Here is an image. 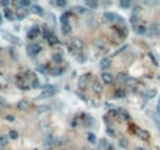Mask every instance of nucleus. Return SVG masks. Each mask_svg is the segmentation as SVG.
I'll use <instances>...</instances> for the list:
<instances>
[{
    "label": "nucleus",
    "mask_w": 160,
    "mask_h": 150,
    "mask_svg": "<svg viewBox=\"0 0 160 150\" xmlns=\"http://www.w3.org/2000/svg\"><path fill=\"white\" fill-rule=\"evenodd\" d=\"M0 144H2V145L8 144V136H0Z\"/></svg>",
    "instance_id": "37"
},
{
    "label": "nucleus",
    "mask_w": 160,
    "mask_h": 150,
    "mask_svg": "<svg viewBox=\"0 0 160 150\" xmlns=\"http://www.w3.org/2000/svg\"><path fill=\"white\" fill-rule=\"evenodd\" d=\"M115 95L118 99H122V97H126V91H124V89H118V91L115 92Z\"/></svg>",
    "instance_id": "31"
},
{
    "label": "nucleus",
    "mask_w": 160,
    "mask_h": 150,
    "mask_svg": "<svg viewBox=\"0 0 160 150\" xmlns=\"http://www.w3.org/2000/svg\"><path fill=\"white\" fill-rule=\"evenodd\" d=\"M49 72H50V75H53V77H60V75L63 74V69L61 67H53Z\"/></svg>",
    "instance_id": "21"
},
{
    "label": "nucleus",
    "mask_w": 160,
    "mask_h": 150,
    "mask_svg": "<svg viewBox=\"0 0 160 150\" xmlns=\"http://www.w3.org/2000/svg\"><path fill=\"white\" fill-rule=\"evenodd\" d=\"M83 47H85V44H83V41L80 38L72 39V50H83Z\"/></svg>",
    "instance_id": "6"
},
{
    "label": "nucleus",
    "mask_w": 160,
    "mask_h": 150,
    "mask_svg": "<svg viewBox=\"0 0 160 150\" xmlns=\"http://www.w3.org/2000/svg\"><path fill=\"white\" fill-rule=\"evenodd\" d=\"M30 11L35 13V14H38V16H44V9H42L39 5H32L30 6Z\"/></svg>",
    "instance_id": "11"
},
{
    "label": "nucleus",
    "mask_w": 160,
    "mask_h": 150,
    "mask_svg": "<svg viewBox=\"0 0 160 150\" xmlns=\"http://www.w3.org/2000/svg\"><path fill=\"white\" fill-rule=\"evenodd\" d=\"M8 5H9V2H8V0H2V2H0V6H5V8H6Z\"/></svg>",
    "instance_id": "43"
},
{
    "label": "nucleus",
    "mask_w": 160,
    "mask_h": 150,
    "mask_svg": "<svg viewBox=\"0 0 160 150\" xmlns=\"http://www.w3.org/2000/svg\"><path fill=\"white\" fill-rule=\"evenodd\" d=\"M2 19H3V16H2V13H0V24H2Z\"/></svg>",
    "instance_id": "48"
},
{
    "label": "nucleus",
    "mask_w": 160,
    "mask_h": 150,
    "mask_svg": "<svg viewBox=\"0 0 160 150\" xmlns=\"http://www.w3.org/2000/svg\"><path fill=\"white\" fill-rule=\"evenodd\" d=\"M152 119H154V122H155V125H157V130L160 131V122H159V119H157V116H154L152 114Z\"/></svg>",
    "instance_id": "41"
},
{
    "label": "nucleus",
    "mask_w": 160,
    "mask_h": 150,
    "mask_svg": "<svg viewBox=\"0 0 160 150\" xmlns=\"http://www.w3.org/2000/svg\"><path fill=\"white\" fill-rule=\"evenodd\" d=\"M127 145H129V141H127V139H119V147L126 149Z\"/></svg>",
    "instance_id": "35"
},
{
    "label": "nucleus",
    "mask_w": 160,
    "mask_h": 150,
    "mask_svg": "<svg viewBox=\"0 0 160 150\" xmlns=\"http://www.w3.org/2000/svg\"><path fill=\"white\" fill-rule=\"evenodd\" d=\"M110 66H112V59H110V58H102L101 63H99V67L104 69L105 72H107V69H108Z\"/></svg>",
    "instance_id": "9"
},
{
    "label": "nucleus",
    "mask_w": 160,
    "mask_h": 150,
    "mask_svg": "<svg viewBox=\"0 0 160 150\" xmlns=\"http://www.w3.org/2000/svg\"><path fill=\"white\" fill-rule=\"evenodd\" d=\"M44 92H42L41 95H39V100H44V99H50V97H53V95L56 94V88L55 86H52V85H47V86H44Z\"/></svg>",
    "instance_id": "1"
},
{
    "label": "nucleus",
    "mask_w": 160,
    "mask_h": 150,
    "mask_svg": "<svg viewBox=\"0 0 160 150\" xmlns=\"http://www.w3.org/2000/svg\"><path fill=\"white\" fill-rule=\"evenodd\" d=\"M65 142H66V139H60V138H56L55 139V145H63V144H65Z\"/></svg>",
    "instance_id": "39"
},
{
    "label": "nucleus",
    "mask_w": 160,
    "mask_h": 150,
    "mask_svg": "<svg viewBox=\"0 0 160 150\" xmlns=\"http://www.w3.org/2000/svg\"><path fill=\"white\" fill-rule=\"evenodd\" d=\"M149 56H151V59H152V63H154V64H159V59H157V56H155L152 52H149Z\"/></svg>",
    "instance_id": "38"
},
{
    "label": "nucleus",
    "mask_w": 160,
    "mask_h": 150,
    "mask_svg": "<svg viewBox=\"0 0 160 150\" xmlns=\"http://www.w3.org/2000/svg\"><path fill=\"white\" fill-rule=\"evenodd\" d=\"M135 133L143 139V141H148V139H149V133H148V131H145V130H141V128H136V130H135Z\"/></svg>",
    "instance_id": "12"
},
{
    "label": "nucleus",
    "mask_w": 160,
    "mask_h": 150,
    "mask_svg": "<svg viewBox=\"0 0 160 150\" xmlns=\"http://www.w3.org/2000/svg\"><path fill=\"white\" fill-rule=\"evenodd\" d=\"M52 59H53V63H63V59H65V56H63V53H60V52H56V53H53V56H52Z\"/></svg>",
    "instance_id": "15"
},
{
    "label": "nucleus",
    "mask_w": 160,
    "mask_h": 150,
    "mask_svg": "<svg viewBox=\"0 0 160 150\" xmlns=\"http://www.w3.org/2000/svg\"><path fill=\"white\" fill-rule=\"evenodd\" d=\"M47 41H49V44H52V45H55V44H58V42H60V41H58V38H56L55 35H52L50 38L47 39Z\"/></svg>",
    "instance_id": "28"
},
{
    "label": "nucleus",
    "mask_w": 160,
    "mask_h": 150,
    "mask_svg": "<svg viewBox=\"0 0 160 150\" xmlns=\"http://www.w3.org/2000/svg\"><path fill=\"white\" fill-rule=\"evenodd\" d=\"M41 44H38V42H32V44H28V47H27V52H28L30 56H36L38 53H41Z\"/></svg>",
    "instance_id": "2"
},
{
    "label": "nucleus",
    "mask_w": 160,
    "mask_h": 150,
    "mask_svg": "<svg viewBox=\"0 0 160 150\" xmlns=\"http://www.w3.org/2000/svg\"><path fill=\"white\" fill-rule=\"evenodd\" d=\"M36 71H38V72H41V74H46V72H49V71H50V69H49V66H38V67H36Z\"/></svg>",
    "instance_id": "26"
},
{
    "label": "nucleus",
    "mask_w": 160,
    "mask_h": 150,
    "mask_svg": "<svg viewBox=\"0 0 160 150\" xmlns=\"http://www.w3.org/2000/svg\"><path fill=\"white\" fill-rule=\"evenodd\" d=\"M61 31L65 33V35H69V33H71V24H69V25H63L61 27Z\"/></svg>",
    "instance_id": "32"
},
{
    "label": "nucleus",
    "mask_w": 160,
    "mask_h": 150,
    "mask_svg": "<svg viewBox=\"0 0 160 150\" xmlns=\"http://www.w3.org/2000/svg\"><path fill=\"white\" fill-rule=\"evenodd\" d=\"M6 119H8V121H14V116H11V114H8V116H6Z\"/></svg>",
    "instance_id": "45"
},
{
    "label": "nucleus",
    "mask_w": 160,
    "mask_h": 150,
    "mask_svg": "<svg viewBox=\"0 0 160 150\" xmlns=\"http://www.w3.org/2000/svg\"><path fill=\"white\" fill-rule=\"evenodd\" d=\"M55 5H56V6H60V8H63V6L68 5V2H66V0H56Z\"/></svg>",
    "instance_id": "36"
},
{
    "label": "nucleus",
    "mask_w": 160,
    "mask_h": 150,
    "mask_svg": "<svg viewBox=\"0 0 160 150\" xmlns=\"http://www.w3.org/2000/svg\"><path fill=\"white\" fill-rule=\"evenodd\" d=\"M101 78L105 85H112V83L115 81V77H113V74H110V72H102Z\"/></svg>",
    "instance_id": "5"
},
{
    "label": "nucleus",
    "mask_w": 160,
    "mask_h": 150,
    "mask_svg": "<svg viewBox=\"0 0 160 150\" xmlns=\"http://www.w3.org/2000/svg\"><path fill=\"white\" fill-rule=\"evenodd\" d=\"M86 138H88V142H91V144H96V142H97V139H96V135L94 133H86Z\"/></svg>",
    "instance_id": "24"
},
{
    "label": "nucleus",
    "mask_w": 160,
    "mask_h": 150,
    "mask_svg": "<svg viewBox=\"0 0 160 150\" xmlns=\"http://www.w3.org/2000/svg\"><path fill=\"white\" fill-rule=\"evenodd\" d=\"M157 113L160 114V99H159V103H157Z\"/></svg>",
    "instance_id": "46"
},
{
    "label": "nucleus",
    "mask_w": 160,
    "mask_h": 150,
    "mask_svg": "<svg viewBox=\"0 0 160 150\" xmlns=\"http://www.w3.org/2000/svg\"><path fill=\"white\" fill-rule=\"evenodd\" d=\"M39 33H41V28H39V25H33L32 28L27 31V38H28L30 41H35V39L39 36Z\"/></svg>",
    "instance_id": "4"
},
{
    "label": "nucleus",
    "mask_w": 160,
    "mask_h": 150,
    "mask_svg": "<svg viewBox=\"0 0 160 150\" xmlns=\"http://www.w3.org/2000/svg\"><path fill=\"white\" fill-rule=\"evenodd\" d=\"M30 108V102L28 100H21V102L17 103V109H21V111H25V109Z\"/></svg>",
    "instance_id": "13"
},
{
    "label": "nucleus",
    "mask_w": 160,
    "mask_h": 150,
    "mask_svg": "<svg viewBox=\"0 0 160 150\" xmlns=\"http://www.w3.org/2000/svg\"><path fill=\"white\" fill-rule=\"evenodd\" d=\"M72 11H75L77 14H80V16H83V14H88V8L86 6H82V5H74V8H72Z\"/></svg>",
    "instance_id": "7"
},
{
    "label": "nucleus",
    "mask_w": 160,
    "mask_h": 150,
    "mask_svg": "<svg viewBox=\"0 0 160 150\" xmlns=\"http://www.w3.org/2000/svg\"><path fill=\"white\" fill-rule=\"evenodd\" d=\"M135 150H145L143 147H135Z\"/></svg>",
    "instance_id": "47"
},
{
    "label": "nucleus",
    "mask_w": 160,
    "mask_h": 150,
    "mask_svg": "<svg viewBox=\"0 0 160 150\" xmlns=\"http://www.w3.org/2000/svg\"><path fill=\"white\" fill-rule=\"evenodd\" d=\"M102 17H104V21L110 22V24H112V25H115L116 22L119 21V16L116 14V13H112V11H105V13H104V16H102Z\"/></svg>",
    "instance_id": "3"
},
{
    "label": "nucleus",
    "mask_w": 160,
    "mask_h": 150,
    "mask_svg": "<svg viewBox=\"0 0 160 150\" xmlns=\"http://www.w3.org/2000/svg\"><path fill=\"white\" fill-rule=\"evenodd\" d=\"M8 138H9V139H17V138H19V133L16 131V130H9Z\"/></svg>",
    "instance_id": "27"
},
{
    "label": "nucleus",
    "mask_w": 160,
    "mask_h": 150,
    "mask_svg": "<svg viewBox=\"0 0 160 150\" xmlns=\"http://www.w3.org/2000/svg\"><path fill=\"white\" fill-rule=\"evenodd\" d=\"M3 16H5L8 21H14V17H16V16L13 14V11H11V9H8V8H5V11H3Z\"/></svg>",
    "instance_id": "19"
},
{
    "label": "nucleus",
    "mask_w": 160,
    "mask_h": 150,
    "mask_svg": "<svg viewBox=\"0 0 160 150\" xmlns=\"http://www.w3.org/2000/svg\"><path fill=\"white\" fill-rule=\"evenodd\" d=\"M3 35H5V38L8 39L9 42H13V44H16V45H19L21 44V41H19L17 38H16V36H13V35H9V33H3Z\"/></svg>",
    "instance_id": "14"
},
{
    "label": "nucleus",
    "mask_w": 160,
    "mask_h": 150,
    "mask_svg": "<svg viewBox=\"0 0 160 150\" xmlns=\"http://www.w3.org/2000/svg\"><path fill=\"white\" fill-rule=\"evenodd\" d=\"M52 35H53V33H52V30L49 28V27H44V28H42V38L49 39V38H50Z\"/></svg>",
    "instance_id": "20"
},
{
    "label": "nucleus",
    "mask_w": 160,
    "mask_h": 150,
    "mask_svg": "<svg viewBox=\"0 0 160 150\" xmlns=\"http://www.w3.org/2000/svg\"><path fill=\"white\" fill-rule=\"evenodd\" d=\"M60 150H65V149H60Z\"/></svg>",
    "instance_id": "49"
},
{
    "label": "nucleus",
    "mask_w": 160,
    "mask_h": 150,
    "mask_svg": "<svg viewBox=\"0 0 160 150\" xmlns=\"http://www.w3.org/2000/svg\"><path fill=\"white\" fill-rule=\"evenodd\" d=\"M97 147H99V150H108L110 145L105 139H101V141H97Z\"/></svg>",
    "instance_id": "18"
},
{
    "label": "nucleus",
    "mask_w": 160,
    "mask_h": 150,
    "mask_svg": "<svg viewBox=\"0 0 160 150\" xmlns=\"http://www.w3.org/2000/svg\"><path fill=\"white\" fill-rule=\"evenodd\" d=\"M69 16H71V11H66V13H63L61 16H60V24L63 25H69Z\"/></svg>",
    "instance_id": "8"
},
{
    "label": "nucleus",
    "mask_w": 160,
    "mask_h": 150,
    "mask_svg": "<svg viewBox=\"0 0 160 150\" xmlns=\"http://www.w3.org/2000/svg\"><path fill=\"white\" fill-rule=\"evenodd\" d=\"M88 75H82V77H80V80H79V88L80 89H85V85H86V81H88Z\"/></svg>",
    "instance_id": "17"
},
{
    "label": "nucleus",
    "mask_w": 160,
    "mask_h": 150,
    "mask_svg": "<svg viewBox=\"0 0 160 150\" xmlns=\"http://www.w3.org/2000/svg\"><path fill=\"white\" fill-rule=\"evenodd\" d=\"M135 31H136V33H140V35H145V33H148V30H146L145 27L138 25V27H135Z\"/></svg>",
    "instance_id": "29"
},
{
    "label": "nucleus",
    "mask_w": 160,
    "mask_h": 150,
    "mask_svg": "<svg viewBox=\"0 0 160 150\" xmlns=\"http://www.w3.org/2000/svg\"><path fill=\"white\" fill-rule=\"evenodd\" d=\"M55 139L56 138H53L52 135H47L44 138V145H46V147H52V145H55Z\"/></svg>",
    "instance_id": "10"
},
{
    "label": "nucleus",
    "mask_w": 160,
    "mask_h": 150,
    "mask_svg": "<svg viewBox=\"0 0 160 150\" xmlns=\"http://www.w3.org/2000/svg\"><path fill=\"white\" fill-rule=\"evenodd\" d=\"M93 91L101 94V92H102V85L99 81H94V83H93Z\"/></svg>",
    "instance_id": "25"
},
{
    "label": "nucleus",
    "mask_w": 160,
    "mask_h": 150,
    "mask_svg": "<svg viewBox=\"0 0 160 150\" xmlns=\"http://www.w3.org/2000/svg\"><path fill=\"white\" fill-rule=\"evenodd\" d=\"M49 109H50V106H47V105H41V106H38V108H36V113H38V114H42V113H47Z\"/></svg>",
    "instance_id": "22"
},
{
    "label": "nucleus",
    "mask_w": 160,
    "mask_h": 150,
    "mask_svg": "<svg viewBox=\"0 0 160 150\" xmlns=\"http://www.w3.org/2000/svg\"><path fill=\"white\" fill-rule=\"evenodd\" d=\"M155 95H157V91H155V89H151V91L146 92V97H148V99H154Z\"/></svg>",
    "instance_id": "30"
},
{
    "label": "nucleus",
    "mask_w": 160,
    "mask_h": 150,
    "mask_svg": "<svg viewBox=\"0 0 160 150\" xmlns=\"http://www.w3.org/2000/svg\"><path fill=\"white\" fill-rule=\"evenodd\" d=\"M118 78H119V83H124V85H126V81H127L129 77H127V74H119Z\"/></svg>",
    "instance_id": "33"
},
{
    "label": "nucleus",
    "mask_w": 160,
    "mask_h": 150,
    "mask_svg": "<svg viewBox=\"0 0 160 150\" xmlns=\"http://www.w3.org/2000/svg\"><path fill=\"white\" fill-rule=\"evenodd\" d=\"M27 14H28V11H27V9H17V14H16V17H17V19H25Z\"/></svg>",
    "instance_id": "23"
},
{
    "label": "nucleus",
    "mask_w": 160,
    "mask_h": 150,
    "mask_svg": "<svg viewBox=\"0 0 160 150\" xmlns=\"http://www.w3.org/2000/svg\"><path fill=\"white\" fill-rule=\"evenodd\" d=\"M119 6H121V8H129V6H130V2H129V0H121V2H119Z\"/></svg>",
    "instance_id": "34"
},
{
    "label": "nucleus",
    "mask_w": 160,
    "mask_h": 150,
    "mask_svg": "<svg viewBox=\"0 0 160 150\" xmlns=\"http://www.w3.org/2000/svg\"><path fill=\"white\" fill-rule=\"evenodd\" d=\"M88 24H89V27H94V24H96L94 19H88Z\"/></svg>",
    "instance_id": "44"
},
{
    "label": "nucleus",
    "mask_w": 160,
    "mask_h": 150,
    "mask_svg": "<svg viewBox=\"0 0 160 150\" xmlns=\"http://www.w3.org/2000/svg\"><path fill=\"white\" fill-rule=\"evenodd\" d=\"M85 6H86V8H91V9H96L99 6V3L96 2V0H86V2H85Z\"/></svg>",
    "instance_id": "16"
},
{
    "label": "nucleus",
    "mask_w": 160,
    "mask_h": 150,
    "mask_svg": "<svg viewBox=\"0 0 160 150\" xmlns=\"http://www.w3.org/2000/svg\"><path fill=\"white\" fill-rule=\"evenodd\" d=\"M32 88H41V83L38 81V80H35V81H32Z\"/></svg>",
    "instance_id": "40"
},
{
    "label": "nucleus",
    "mask_w": 160,
    "mask_h": 150,
    "mask_svg": "<svg viewBox=\"0 0 160 150\" xmlns=\"http://www.w3.org/2000/svg\"><path fill=\"white\" fill-rule=\"evenodd\" d=\"M107 135H108V136H116V133L113 131L112 128H107Z\"/></svg>",
    "instance_id": "42"
}]
</instances>
